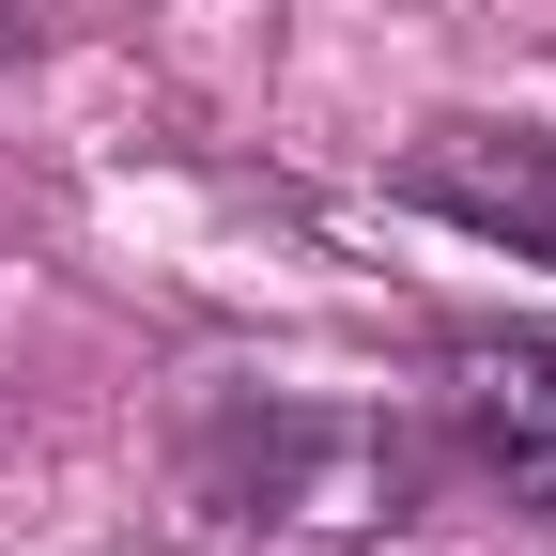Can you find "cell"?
Instances as JSON below:
<instances>
[{
  "label": "cell",
  "instance_id": "1",
  "mask_svg": "<svg viewBox=\"0 0 556 556\" xmlns=\"http://www.w3.org/2000/svg\"><path fill=\"white\" fill-rule=\"evenodd\" d=\"M170 479H186L201 526L309 541V556L402 541V526H433V495H448L417 402H371V387H248V371L170 417Z\"/></svg>",
  "mask_w": 556,
  "mask_h": 556
},
{
  "label": "cell",
  "instance_id": "2",
  "mask_svg": "<svg viewBox=\"0 0 556 556\" xmlns=\"http://www.w3.org/2000/svg\"><path fill=\"white\" fill-rule=\"evenodd\" d=\"M433 464L556 541V325H433Z\"/></svg>",
  "mask_w": 556,
  "mask_h": 556
},
{
  "label": "cell",
  "instance_id": "3",
  "mask_svg": "<svg viewBox=\"0 0 556 556\" xmlns=\"http://www.w3.org/2000/svg\"><path fill=\"white\" fill-rule=\"evenodd\" d=\"M387 201L556 278V124H526V109H433V124L387 155Z\"/></svg>",
  "mask_w": 556,
  "mask_h": 556
},
{
  "label": "cell",
  "instance_id": "4",
  "mask_svg": "<svg viewBox=\"0 0 556 556\" xmlns=\"http://www.w3.org/2000/svg\"><path fill=\"white\" fill-rule=\"evenodd\" d=\"M47 31H62V16H47V0H0V93H16V78H31V62H47Z\"/></svg>",
  "mask_w": 556,
  "mask_h": 556
}]
</instances>
